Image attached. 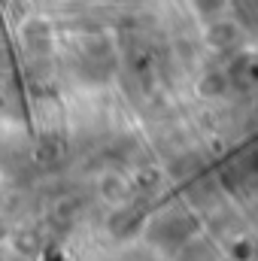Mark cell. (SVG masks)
Returning a JSON list of instances; mask_svg holds the SVG:
<instances>
[{
	"mask_svg": "<svg viewBox=\"0 0 258 261\" xmlns=\"http://www.w3.org/2000/svg\"><path fill=\"white\" fill-rule=\"evenodd\" d=\"M21 46L28 55L34 58H43L52 52V24L46 18H31L24 28H21Z\"/></svg>",
	"mask_w": 258,
	"mask_h": 261,
	"instance_id": "cell-1",
	"label": "cell"
},
{
	"mask_svg": "<svg viewBox=\"0 0 258 261\" xmlns=\"http://www.w3.org/2000/svg\"><path fill=\"white\" fill-rule=\"evenodd\" d=\"M0 240H3V228H0Z\"/></svg>",
	"mask_w": 258,
	"mask_h": 261,
	"instance_id": "cell-2",
	"label": "cell"
}]
</instances>
